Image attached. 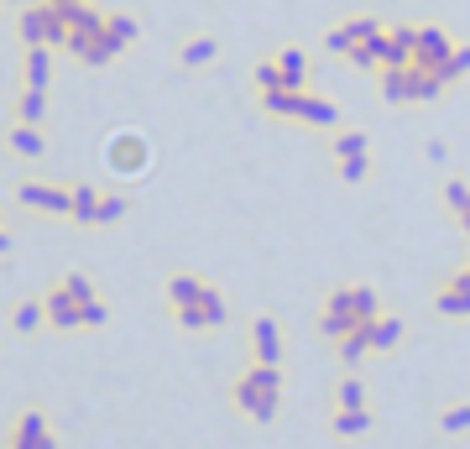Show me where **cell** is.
<instances>
[{"label": "cell", "instance_id": "cell-7", "mask_svg": "<svg viewBox=\"0 0 470 449\" xmlns=\"http://www.w3.org/2000/svg\"><path fill=\"white\" fill-rule=\"evenodd\" d=\"M11 449H58L53 428H47V419H42L37 408H27L21 419L11 423Z\"/></svg>", "mask_w": 470, "mask_h": 449}, {"label": "cell", "instance_id": "cell-20", "mask_svg": "<svg viewBox=\"0 0 470 449\" xmlns=\"http://www.w3.org/2000/svg\"><path fill=\"white\" fill-rule=\"evenodd\" d=\"M439 434H470V402H455L439 413Z\"/></svg>", "mask_w": 470, "mask_h": 449}, {"label": "cell", "instance_id": "cell-26", "mask_svg": "<svg viewBox=\"0 0 470 449\" xmlns=\"http://www.w3.org/2000/svg\"><path fill=\"white\" fill-rule=\"evenodd\" d=\"M460 73H470V47H455V53H449V63L439 68V79H444V84H449V79H460Z\"/></svg>", "mask_w": 470, "mask_h": 449}, {"label": "cell", "instance_id": "cell-2", "mask_svg": "<svg viewBox=\"0 0 470 449\" xmlns=\"http://www.w3.org/2000/svg\"><path fill=\"white\" fill-rule=\"evenodd\" d=\"M267 110H272V116L309 120V125H335V120H340V110H335L329 99H309V94H298V90H272L267 94Z\"/></svg>", "mask_w": 470, "mask_h": 449}, {"label": "cell", "instance_id": "cell-3", "mask_svg": "<svg viewBox=\"0 0 470 449\" xmlns=\"http://www.w3.org/2000/svg\"><path fill=\"white\" fill-rule=\"evenodd\" d=\"M105 162H110V173L136 178V173H147V168H152V142H147V136H136V131H121V136H110V142H105Z\"/></svg>", "mask_w": 470, "mask_h": 449}, {"label": "cell", "instance_id": "cell-19", "mask_svg": "<svg viewBox=\"0 0 470 449\" xmlns=\"http://www.w3.org/2000/svg\"><path fill=\"white\" fill-rule=\"evenodd\" d=\"M42 319H47V303H42V298L21 303V308L11 314V324H16V330H21V334H31V330H37V324H42Z\"/></svg>", "mask_w": 470, "mask_h": 449}, {"label": "cell", "instance_id": "cell-13", "mask_svg": "<svg viewBox=\"0 0 470 449\" xmlns=\"http://www.w3.org/2000/svg\"><path fill=\"white\" fill-rule=\"evenodd\" d=\"M335 434L340 439H366L372 434V408H340L335 413Z\"/></svg>", "mask_w": 470, "mask_h": 449}, {"label": "cell", "instance_id": "cell-29", "mask_svg": "<svg viewBox=\"0 0 470 449\" xmlns=\"http://www.w3.org/2000/svg\"><path fill=\"white\" fill-rule=\"evenodd\" d=\"M121 214H125V199H121V194H105V199H99V220H94V225H115Z\"/></svg>", "mask_w": 470, "mask_h": 449}, {"label": "cell", "instance_id": "cell-5", "mask_svg": "<svg viewBox=\"0 0 470 449\" xmlns=\"http://www.w3.org/2000/svg\"><path fill=\"white\" fill-rule=\"evenodd\" d=\"M230 319V303L219 298L215 288H204V298L193 303V308H178V324L184 330H219Z\"/></svg>", "mask_w": 470, "mask_h": 449}, {"label": "cell", "instance_id": "cell-12", "mask_svg": "<svg viewBox=\"0 0 470 449\" xmlns=\"http://www.w3.org/2000/svg\"><path fill=\"white\" fill-rule=\"evenodd\" d=\"M366 356H372V324H355V330L340 340V360L350 366V371H355V366H361Z\"/></svg>", "mask_w": 470, "mask_h": 449}, {"label": "cell", "instance_id": "cell-25", "mask_svg": "<svg viewBox=\"0 0 470 449\" xmlns=\"http://www.w3.org/2000/svg\"><path fill=\"white\" fill-rule=\"evenodd\" d=\"M105 31H110V37H115V42H136V22H131V16H125V11H115V16H105Z\"/></svg>", "mask_w": 470, "mask_h": 449}, {"label": "cell", "instance_id": "cell-6", "mask_svg": "<svg viewBox=\"0 0 470 449\" xmlns=\"http://www.w3.org/2000/svg\"><path fill=\"white\" fill-rule=\"evenodd\" d=\"M16 199L27 210H42V214H68L73 210V188H53V183H21Z\"/></svg>", "mask_w": 470, "mask_h": 449}, {"label": "cell", "instance_id": "cell-15", "mask_svg": "<svg viewBox=\"0 0 470 449\" xmlns=\"http://www.w3.org/2000/svg\"><path fill=\"white\" fill-rule=\"evenodd\" d=\"M407 324L403 319H387V314H376L372 319V350H392V345H403Z\"/></svg>", "mask_w": 470, "mask_h": 449}, {"label": "cell", "instance_id": "cell-4", "mask_svg": "<svg viewBox=\"0 0 470 449\" xmlns=\"http://www.w3.org/2000/svg\"><path fill=\"white\" fill-rule=\"evenodd\" d=\"M251 356L261 360V366H282L287 340H282L278 314H256V319H251Z\"/></svg>", "mask_w": 470, "mask_h": 449}, {"label": "cell", "instance_id": "cell-32", "mask_svg": "<svg viewBox=\"0 0 470 449\" xmlns=\"http://www.w3.org/2000/svg\"><path fill=\"white\" fill-rule=\"evenodd\" d=\"M84 324H90V330H99V324H110V308H105V298L84 303Z\"/></svg>", "mask_w": 470, "mask_h": 449}, {"label": "cell", "instance_id": "cell-30", "mask_svg": "<svg viewBox=\"0 0 470 449\" xmlns=\"http://www.w3.org/2000/svg\"><path fill=\"white\" fill-rule=\"evenodd\" d=\"M335 151H340V162L345 157H366V136L361 131H345L340 142H335Z\"/></svg>", "mask_w": 470, "mask_h": 449}, {"label": "cell", "instance_id": "cell-23", "mask_svg": "<svg viewBox=\"0 0 470 449\" xmlns=\"http://www.w3.org/2000/svg\"><path fill=\"white\" fill-rule=\"evenodd\" d=\"M350 308H355L361 324H372L376 319V288H350Z\"/></svg>", "mask_w": 470, "mask_h": 449}, {"label": "cell", "instance_id": "cell-14", "mask_svg": "<svg viewBox=\"0 0 470 449\" xmlns=\"http://www.w3.org/2000/svg\"><path fill=\"white\" fill-rule=\"evenodd\" d=\"M99 199H105V194H94V183H79L68 220H73V225H94V220H99Z\"/></svg>", "mask_w": 470, "mask_h": 449}, {"label": "cell", "instance_id": "cell-8", "mask_svg": "<svg viewBox=\"0 0 470 449\" xmlns=\"http://www.w3.org/2000/svg\"><path fill=\"white\" fill-rule=\"evenodd\" d=\"M355 324H361V319H355V308H350V288H335V293H329V303H324V319H319V330H324L335 345H340V340L355 330Z\"/></svg>", "mask_w": 470, "mask_h": 449}, {"label": "cell", "instance_id": "cell-1", "mask_svg": "<svg viewBox=\"0 0 470 449\" xmlns=\"http://www.w3.org/2000/svg\"><path fill=\"white\" fill-rule=\"evenodd\" d=\"M230 402H235L251 423H278V413H282V366H261V360H251L246 371L235 376Z\"/></svg>", "mask_w": 470, "mask_h": 449}, {"label": "cell", "instance_id": "cell-31", "mask_svg": "<svg viewBox=\"0 0 470 449\" xmlns=\"http://www.w3.org/2000/svg\"><path fill=\"white\" fill-rule=\"evenodd\" d=\"M366 173H372V157H345V162H340V178L345 183H361Z\"/></svg>", "mask_w": 470, "mask_h": 449}, {"label": "cell", "instance_id": "cell-27", "mask_svg": "<svg viewBox=\"0 0 470 449\" xmlns=\"http://www.w3.org/2000/svg\"><path fill=\"white\" fill-rule=\"evenodd\" d=\"M63 288H68L79 303H94V298H99V293L90 288V277H84V272H68V277H63Z\"/></svg>", "mask_w": 470, "mask_h": 449}, {"label": "cell", "instance_id": "cell-24", "mask_svg": "<svg viewBox=\"0 0 470 449\" xmlns=\"http://www.w3.org/2000/svg\"><path fill=\"white\" fill-rule=\"evenodd\" d=\"M340 408H366V382H361L355 371L340 382Z\"/></svg>", "mask_w": 470, "mask_h": 449}, {"label": "cell", "instance_id": "cell-11", "mask_svg": "<svg viewBox=\"0 0 470 449\" xmlns=\"http://www.w3.org/2000/svg\"><path fill=\"white\" fill-rule=\"evenodd\" d=\"M47 73H53V53L47 47H27V63H21L27 90H47Z\"/></svg>", "mask_w": 470, "mask_h": 449}, {"label": "cell", "instance_id": "cell-18", "mask_svg": "<svg viewBox=\"0 0 470 449\" xmlns=\"http://www.w3.org/2000/svg\"><path fill=\"white\" fill-rule=\"evenodd\" d=\"M42 110H47V94H42V90H27V84H21V99H16V120L37 125V120H42Z\"/></svg>", "mask_w": 470, "mask_h": 449}, {"label": "cell", "instance_id": "cell-28", "mask_svg": "<svg viewBox=\"0 0 470 449\" xmlns=\"http://www.w3.org/2000/svg\"><path fill=\"white\" fill-rule=\"evenodd\" d=\"M444 204L455 214H466L470 210V183H444Z\"/></svg>", "mask_w": 470, "mask_h": 449}, {"label": "cell", "instance_id": "cell-17", "mask_svg": "<svg viewBox=\"0 0 470 449\" xmlns=\"http://www.w3.org/2000/svg\"><path fill=\"white\" fill-rule=\"evenodd\" d=\"M439 314H449V319H470V293H460V288H439V298H434Z\"/></svg>", "mask_w": 470, "mask_h": 449}, {"label": "cell", "instance_id": "cell-21", "mask_svg": "<svg viewBox=\"0 0 470 449\" xmlns=\"http://www.w3.org/2000/svg\"><path fill=\"white\" fill-rule=\"evenodd\" d=\"M278 73H282V90H298V84H303V53L287 47V53L278 58Z\"/></svg>", "mask_w": 470, "mask_h": 449}, {"label": "cell", "instance_id": "cell-33", "mask_svg": "<svg viewBox=\"0 0 470 449\" xmlns=\"http://www.w3.org/2000/svg\"><path fill=\"white\" fill-rule=\"evenodd\" d=\"M0 256H11V236L5 230H0Z\"/></svg>", "mask_w": 470, "mask_h": 449}, {"label": "cell", "instance_id": "cell-10", "mask_svg": "<svg viewBox=\"0 0 470 449\" xmlns=\"http://www.w3.org/2000/svg\"><path fill=\"white\" fill-rule=\"evenodd\" d=\"M204 288H209V282H199L193 272H178V277H167V303H173V308H193V303L204 298Z\"/></svg>", "mask_w": 470, "mask_h": 449}, {"label": "cell", "instance_id": "cell-22", "mask_svg": "<svg viewBox=\"0 0 470 449\" xmlns=\"http://www.w3.org/2000/svg\"><path fill=\"white\" fill-rule=\"evenodd\" d=\"M178 58H184L188 68L209 63V58H215V37H193V42H184V53H178Z\"/></svg>", "mask_w": 470, "mask_h": 449}, {"label": "cell", "instance_id": "cell-34", "mask_svg": "<svg viewBox=\"0 0 470 449\" xmlns=\"http://www.w3.org/2000/svg\"><path fill=\"white\" fill-rule=\"evenodd\" d=\"M460 220H466V230H470V210H466V214H460Z\"/></svg>", "mask_w": 470, "mask_h": 449}, {"label": "cell", "instance_id": "cell-9", "mask_svg": "<svg viewBox=\"0 0 470 449\" xmlns=\"http://www.w3.org/2000/svg\"><path fill=\"white\" fill-rule=\"evenodd\" d=\"M47 324H58V330H84V303L73 298V293H68V288H53V293H47Z\"/></svg>", "mask_w": 470, "mask_h": 449}, {"label": "cell", "instance_id": "cell-16", "mask_svg": "<svg viewBox=\"0 0 470 449\" xmlns=\"http://www.w3.org/2000/svg\"><path fill=\"white\" fill-rule=\"evenodd\" d=\"M11 151H16V157H42V131L27 125V120H16V125H11Z\"/></svg>", "mask_w": 470, "mask_h": 449}]
</instances>
